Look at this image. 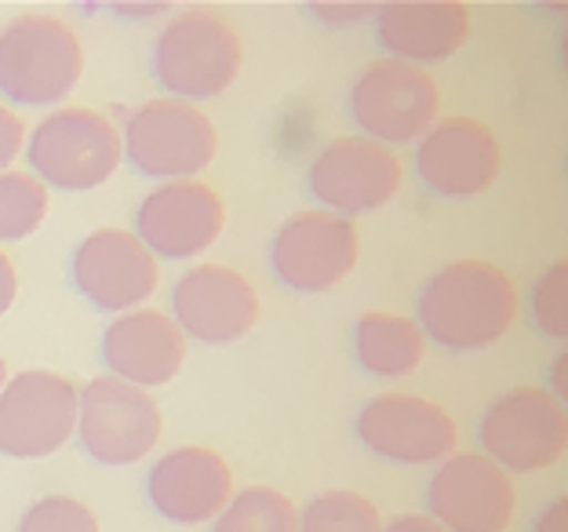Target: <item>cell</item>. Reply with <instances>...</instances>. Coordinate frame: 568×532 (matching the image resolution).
I'll return each mask as SVG.
<instances>
[{
	"mask_svg": "<svg viewBox=\"0 0 568 532\" xmlns=\"http://www.w3.org/2000/svg\"><path fill=\"white\" fill-rule=\"evenodd\" d=\"M383 532H448L434 522L430 514H402L394 525H383Z\"/></svg>",
	"mask_w": 568,
	"mask_h": 532,
	"instance_id": "obj_31",
	"label": "cell"
},
{
	"mask_svg": "<svg viewBox=\"0 0 568 532\" xmlns=\"http://www.w3.org/2000/svg\"><path fill=\"white\" fill-rule=\"evenodd\" d=\"M146 500L161 518L175 525L215 522L234 500V471L215 449L183 445L150 466Z\"/></svg>",
	"mask_w": 568,
	"mask_h": 532,
	"instance_id": "obj_18",
	"label": "cell"
},
{
	"mask_svg": "<svg viewBox=\"0 0 568 532\" xmlns=\"http://www.w3.org/2000/svg\"><path fill=\"white\" fill-rule=\"evenodd\" d=\"M481 456L507 474H536L561 463L568 449V412L565 401L544 387H514L499 394L481 416Z\"/></svg>",
	"mask_w": 568,
	"mask_h": 532,
	"instance_id": "obj_7",
	"label": "cell"
},
{
	"mask_svg": "<svg viewBox=\"0 0 568 532\" xmlns=\"http://www.w3.org/2000/svg\"><path fill=\"white\" fill-rule=\"evenodd\" d=\"M532 532H568V500L565 496L550 500L547 508L536 514Z\"/></svg>",
	"mask_w": 568,
	"mask_h": 532,
	"instance_id": "obj_29",
	"label": "cell"
},
{
	"mask_svg": "<svg viewBox=\"0 0 568 532\" xmlns=\"http://www.w3.org/2000/svg\"><path fill=\"white\" fill-rule=\"evenodd\" d=\"M405 183L397 150L365 135H339L317 153L306 172V187L325 212L343 219L368 215L390 204Z\"/></svg>",
	"mask_w": 568,
	"mask_h": 532,
	"instance_id": "obj_8",
	"label": "cell"
},
{
	"mask_svg": "<svg viewBox=\"0 0 568 532\" xmlns=\"http://www.w3.org/2000/svg\"><path fill=\"white\" fill-rule=\"evenodd\" d=\"M244 48L237 30L212 8H186L153 41V77L168 99L204 102L237 81Z\"/></svg>",
	"mask_w": 568,
	"mask_h": 532,
	"instance_id": "obj_2",
	"label": "cell"
},
{
	"mask_svg": "<svg viewBox=\"0 0 568 532\" xmlns=\"http://www.w3.org/2000/svg\"><path fill=\"white\" fill-rule=\"evenodd\" d=\"M8 383V369H4V358H0V387Z\"/></svg>",
	"mask_w": 568,
	"mask_h": 532,
	"instance_id": "obj_34",
	"label": "cell"
},
{
	"mask_svg": "<svg viewBox=\"0 0 568 532\" xmlns=\"http://www.w3.org/2000/svg\"><path fill=\"white\" fill-rule=\"evenodd\" d=\"M442 92L437 81L419 67L397 59H376L354 77L351 117L365 139L383 147H408L419 142L437 124Z\"/></svg>",
	"mask_w": 568,
	"mask_h": 532,
	"instance_id": "obj_6",
	"label": "cell"
},
{
	"mask_svg": "<svg viewBox=\"0 0 568 532\" xmlns=\"http://www.w3.org/2000/svg\"><path fill=\"white\" fill-rule=\"evenodd\" d=\"M26 147V124L16 110L0 107V172H8V164L19 161Z\"/></svg>",
	"mask_w": 568,
	"mask_h": 532,
	"instance_id": "obj_28",
	"label": "cell"
},
{
	"mask_svg": "<svg viewBox=\"0 0 568 532\" xmlns=\"http://www.w3.org/2000/svg\"><path fill=\"white\" fill-rule=\"evenodd\" d=\"M354 431L372 456L423 466L442 463L456 452V420L419 394H379L357 412Z\"/></svg>",
	"mask_w": 568,
	"mask_h": 532,
	"instance_id": "obj_14",
	"label": "cell"
},
{
	"mask_svg": "<svg viewBox=\"0 0 568 532\" xmlns=\"http://www.w3.org/2000/svg\"><path fill=\"white\" fill-rule=\"evenodd\" d=\"M212 532H300V508L277 489L252 485L226 503Z\"/></svg>",
	"mask_w": 568,
	"mask_h": 532,
	"instance_id": "obj_22",
	"label": "cell"
},
{
	"mask_svg": "<svg viewBox=\"0 0 568 532\" xmlns=\"http://www.w3.org/2000/svg\"><path fill=\"white\" fill-rule=\"evenodd\" d=\"M161 405L150 391L113 375H99L77 401V434L81 449L106 466H128L150 456L161 441Z\"/></svg>",
	"mask_w": 568,
	"mask_h": 532,
	"instance_id": "obj_9",
	"label": "cell"
},
{
	"mask_svg": "<svg viewBox=\"0 0 568 532\" xmlns=\"http://www.w3.org/2000/svg\"><path fill=\"white\" fill-rule=\"evenodd\" d=\"M102 365L132 387H164L186 365V335L164 310H128L102 332Z\"/></svg>",
	"mask_w": 568,
	"mask_h": 532,
	"instance_id": "obj_19",
	"label": "cell"
},
{
	"mask_svg": "<svg viewBox=\"0 0 568 532\" xmlns=\"http://www.w3.org/2000/svg\"><path fill=\"white\" fill-rule=\"evenodd\" d=\"M470 8L459 0H390L376 11V41L386 59L426 67L445 62L467 44Z\"/></svg>",
	"mask_w": 568,
	"mask_h": 532,
	"instance_id": "obj_20",
	"label": "cell"
},
{
	"mask_svg": "<svg viewBox=\"0 0 568 532\" xmlns=\"http://www.w3.org/2000/svg\"><path fill=\"white\" fill-rule=\"evenodd\" d=\"M361 255V238L351 219L310 209L284 219L270 241V267L292 292H328L351 278Z\"/></svg>",
	"mask_w": 568,
	"mask_h": 532,
	"instance_id": "obj_11",
	"label": "cell"
},
{
	"mask_svg": "<svg viewBox=\"0 0 568 532\" xmlns=\"http://www.w3.org/2000/svg\"><path fill=\"white\" fill-rule=\"evenodd\" d=\"M426 508L448 532H503L518 511V489L481 452H452L426 485Z\"/></svg>",
	"mask_w": 568,
	"mask_h": 532,
	"instance_id": "obj_12",
	"label": "cell"
},
{
	"mask_svg": "<svg viewBox=\"0 0 568 532\" xmlns=\"http://www.w3.org/2000/svg\"><path fill=\"white\" fill-rule=\"evenodd\" d=\"M121 147L139 175L175 183V179H197V172L215 161L219 135L201 107L161 96L128 113Z\"/></svg>",
	"mask_w": 568,
	"mask_h": 532,
	"instance_id": "obj_5",
	"label": "cell"
},
{
	"mask_svg": "<svg viewBox=\"0 0 568 532\" xmlns=\"http://www.w3.org/2000/svg\"><path fill=\"white\" fill-rule=\"evenodd\" d=\"M306 11L314 16V22L339 30V26H357V22L376 19L379 4H368V0L365 4H332V0H317V4H306Z\"/></svg>",
	"mask_w": 568,
	"mask_h": 532,
	"instance_id": "obj_27",
	"label": "cell"
},
{
	"mask_svg": "<svg viewBox=\"0 0 568 532\" xmlns=\"http://www.w3.org/2000/svg\"><path fill=\"white\" fill-rule=\"evenodd\" d=\"M77 387L48 369L19 372L0 387V456L44 460L77 431Z\"/></svg>",
	"mask_w": 568,
	"mask_h": 532,
	"instance_id": "obj_10",
	"label": "cell"
},
{
	"mask_svg": "<svg viewBox=\"0 0 568 532\" xmlns=\"http://www.w3.org/2000/svg\"><path fill=\"white\" fill-rule=\"evenodd\" d=\"M547 394H554L558 401L568 398V354L561 350L558 358H554V365H550V387H544Z\"/></svg>",
	"mask_w": 568,
	"mask_h": 532,
	"instance_id": "obj_32",
	"label": "cell"
},
{
	"mask_svg": "<svg viewBox=\"0 0 568 532\" xmlns=\"http://www.w3.org/2000/svg\"><path fill=\"white\" fill-rule=\"evenodd\" d=\"M300 532H383V514L361 492L332 489L300 511Z\"/></svg>",
	"mask_w": 568,
	"mask_h": 532,
	"instance_id": "obj_23",
	"label": "cell"
},
{
	"mask_svg": "<svg viewBox=\"0 0 568 532\" xmlns=\"http://www.w3.org/2000/svg\"><path fill=\"white\" fill-rule=\"evenodd\" d=\"M528 318L544 340L561 343L568 335V263L558 259L536 278L532 295H528Z\"/></svg>",
	"mask_w": 568,
	"mask_h": 532,
	"instance_id": "obj_25",
	"label": "cell"
},
{
	"mask_svg": "<svg viewBox=\"0 0 568 532\" xmlns=\"http://www.w3.org/2000/svg\"><path fill=\"white\" fill-rule=\"evenodd\" d=\"M118 16H168V4H113Z\"/></svg>",
	"mask_w": 568,
	"mask_h": 532,
	"instance_id": "obj_33",
	"label": "cell"
},
{
	"mask_svg": "<svg viewBox=\"0 0 568 532\" xmlns=\"http://www.w3.org/2000/svg\"><path fill=\"white\" fill-rule=\"evenodd\" d=\"M226 227L223 198L201 179H175L146 193L135 212V238L153 259H193L209 252Z\"/></svg>",
	"mask_w": 568,
	"mask_h": 532,
	"instance_id": "obj_17",
	"label": "cell"
},
{
	"mask_svg": "<svg viewBox=\"0 0 568 532\" xmlns=\"http://www.w3.org/2000/svg\"><path fill=\"white\" fill-rule=\"evenodd\" d=\"M426 340L419 324L405 314L372 310L354 324V358L368 375L379 380H402L412 375L423 361Z\"/></svg>",
	"mask_w": 568,
	"mask_h": 532,
	"instance_id": "obj_21",
	"label": "cell"
},
{
	"mask_svg": "<svg viewBox=\"0 0 568 532\" xmlns=\"http://www.w3.org/2000/svg\"><path fill=\"white\" fill-rule=\"evenodd\" d=\"M70 278L73 289L95 310L128 314L158 292L161 267L132 230L102 227L73 249Z\"/></svg>",
	"mask_w": 568,
	"mask_h": 532,
	"instance_id": "obj_13",
	"label": "cell"
},
{
	"mask_svg": "<svg viewBox=\"0 0 568 532\" xmlns=\"http://www.w3.org/2000/svg\"><path fill=\"white\" fill-rule=\"evenodd\" d=\"M503 153L488 124L474 117H445L416 142L419 183L445 201H474L499 179Z\"/></svg>",
	"mask_w": 568,
	"mask_h": 532,
	"instance_id": "obj_15",
	"label": "cell"
},
{
	"mask_svg": "<svg viewBox=\"0 0 568 532\" xmlns=\"http://www.w3.org/2000/svg\"><path fill=\"white\" fill-rule=\"evenodd\" d=\"M518 289L496 263L485 259H459L423 284L419 292V332L423 340L474 354L496 347L518 318Z\"/></svg>",
	"mask_w": 568,
	"mask_h": 532,
	"instance_id": "obj_1",
	"label": "cell"
},
{
	"mask_svg": "<svg viewBox=\"0 0 568 532\" xmlns=\"http://www.w3.org/2000/svg\"><path fill=\"white\" fill-rule=\"evenodd\" d=\"M48 215V190L30 172H0V241H22Z\"/></svg>",
	"mask_w": 568,
	"mask_h": 532,
	"instance_id": "obj_24",
	"label": "cell"
},
{
	"mask_svg": "<svg viewBox=\"0 0 568 532\" xmlns=\"http://www.w3.org/2000/svg\"><path fill=\"white\" fill-rule=\"evenodd\" d=\"M172 318L186 340L204 347H230L244 340L260 321V295L252 281L230 267L197 263L172 289Z\"/></svg>",
	"mask_w": 568,
	"mask_h": 532,
	"instance_id": "obj_16",
	"label": "cell"
},
{
	"mask_svg": "<svg viewBox=\"0 0 568 532\" xmlns=\"http://www.w3.org/2000/svg\"><path fill=\"white\" fill-rule=\"evenodd\" d=\"M16 295H19V274H16V263L0 252V318L8 314L11 303H16Z\"/></svg>",
	"mask_w": 568,
	"mask_h": 532,
	"instance_id": "obj_30",
	"label": "cell"
},
{
	"mask_svg": "<svg viewBox=\"0 0 568 532\" xmlns=\"http://www.w3.org/2000/svg\"><path fill=\"white\" fill-rule=\"evenodd\" d=\"M84 77V44L62 19L19 16L0 30V96L11 107H59Z\"/></svg>",
	"mask_w": 568,
	"mask_h": 532,
	"instance_id": "obj_4",
	"label": "cell"
},
{
	"mask_svg": "<svg viewBox=\"0 0 568 532\" xmlns=\"http://www.w3.org/2000/svg\"><path fill=\"white\" fill-rule=\"evenodd\" d=\"M124 161L121 132L110 117L84 107L51 110L26 135V164L44 190L84 193L110 183Z\"/></svg>",
	"mask_w": 568,
	"mask_h": 532,
	"instance_id": "obj_3",
	"label": "cell"
},
{
	"mask_svg": "<svg viewBox=\"0 0 568 532\" xmlns=\"http://www.w3.org/2000/svg\"><path fill=\"white\" fill-rule=\"evenodd\" d=\"M19 532H99V522L81 500L44 496L22 514Z\"/></svg>",
	"mask_w": 568,
	"mask_h": 532,
	"instance_id": "obj_26",
	"label": "cell"
}]
</instances>
